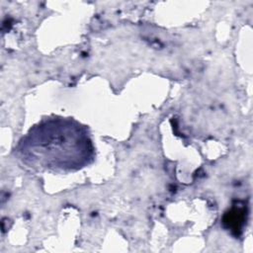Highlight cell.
Wrapping results in <instances>:
<instances>
[{
    "instance_id": "6da1fadb",
    "label": "cell",
    "mask_w": 253,
    "mask_h": 253,
    "mask_svg": "<svg viewBox=\"0 0 253 253\" xmlns=\"http://www.w3.org/2000/svg\"><path fill=\"white\" fill-rule=\"evenodd\" d=\"M16 156L35 171L73 172L94 161L95 148L87 127L62 117L44 119L19 140Z\"/></svg>"
}]
</instances>
